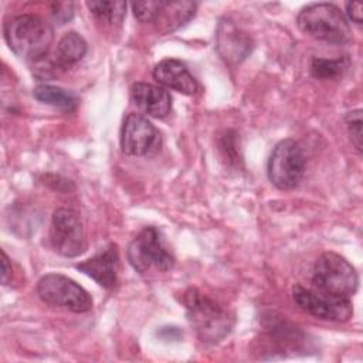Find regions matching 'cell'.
<instances>
[{"mask_svg":"<svg viewBox=\"0 0 363 363\" xmlns=\"http://www.w3.org/2000/svg\"><path fill=\"white\" fill-rule=\"evenodd\" d=\"M186 315L197 337L208 345L221 342L234 325L233 316L214 299L196 288H189L183 296Z\"/></svg>","mask_w":363,"mask_h":363,"instance_id":"6da1fadb","label":"cell"},{"mask_svg":"<svg viewBox=\"0 0 363 363\" xmlns=\"http://www.w3.org/2000/svg\"><path fill=\"white\" fill-rule=\"evenodd\" d=\"M4 38L16 55L34 62L47 55L54 30L40 16L21 14L6 24Z\"/></svg>","mask_w":363,"mask_h":363,"instance_id":"7a4b0ae2","label":"cell"},{"mask_svg":"<svg viewBox=\"0 0 363 363\" xmlns=\"http://www.w3.org/2000/svg\"><path fill=\"white\" fill-rule=\"evenodd\" d=\"M296 24L302 33L320 41L342 44L350 38L347 18L330 3H313L303 7L296 17Z\"/></svg>","mask_w":363,"mask_h":363,"instance_id":"3957f363","label":"cell"},{"mask_svg":"<svg viewBox=\"0 0 363 363\" xmlns=\"http://www.w3.org/2000/svg\"><path fill=\"white\" fill-rule=\"evenodd\" d=\"M312 286L333 295L350 298L359 286V277L352 264L336 252H323L312 275Z\"/></svg>","mask_w":363,"mask_h":363,"instance_id":"277c9868","label":"cell"},{"mask_svg":"<svg viewBox=\"0 0 363 363\" xmlns=\"http://www.w3.org/2000/svg\"><path fill=\"white\" fill-rule=\"evenodd\" d=\"M306 159L302 147L292 139H284L272 149L267 173L269 182L279 190H291L303 177Z\"/></svg>","mask_w":363,"mask_h":363,"instance_id":"5b68a950","label":"cell"},{"mask_svg":"<svg viewBox=\"0 0 363 363\" xmlns=\"http://www.w3.org/2000/svg\"><path fill=\"white\" fill-rule=\"evenodd\" d=\"M128 261L140 274L156 268L169 271L174 265V258L166 248L162 234L155 227L143 228L128 247Z\"/></svg>","mask_w":363,"mask_h":363,"instance_id":"8992f818","label":"cell"},{"mask_svg":"<svg viewBox=\"0 0 363 363\" xmlns=\"http://www.w3.org/2000/svg\"><path fill=\"white\" fill-rule=\"evenodd\" d=\"M37 294L43 302L61 306L75 313L88 312L92 308L91 295L74 279L61 274H47L37 282Z\"/></svg>","mask_w":363,"mask_h":363,"instance_id":"52a82bcc","label":"cell"},{"mask_svg":"<svg viewBox=\"0 0 363 363\" xmlns=\"http://www.w3.org/2000/svg\"><path fill=\"white\" fill-rule=\"evenodd\" d=\"M294 301L302 311L325 320L347 322L353 315L350 298L333 295L313 286L303 288L296 285L294 288Z\"/></svg>","mask_w":363,"mask_h":363,"instance_id":"ba28073f","label":"cell"},{"mask_svg":"<svg viewBox=\"0 0 363 363\" xmlns=\"http://www.w3.org/2000/svg\"><path fill=\"white\" fill-rule=\"evenodd\" d=\"M50 241L52 248L62 257H78L86 248L85 230L79 214L68 207H60L54 211Z\"/></svg>","mask_w":363,"mask_h":363,"instance_id":"9c48e42d","label":"cell"},{"mask_svg":"<svg viewBox=\"0 0 363 363\" xmlns=\"http://www.w3.org/2000/svg\"><path fill=\"white\" fill-rule=\"evenodd\" d=\"M160 143L159 130L140 113H129L121 129V147L125 155L145 156Z\"/></svg>","mask_w":363,"mask_h":363,"instance_id":"30bf717a","label":"cell"},{"mask_svg":"<svg viewBox=\"0 0 363 363\" xmlns=\"http://www.w3.org/2000/svg\"><path fill=\"white\" fill-rule=\"evenodd\" d=\"M75 268L91 277L104 288H112L116 284L119 268V252L115 244H109L92 258L77 264Z\"/></svg>","mask_w":363,"mask_h":363,"instance_id":"8fae6325","label":"cell"},{"mask_svg":"<svg viewBox=\"0 0 363 363\" xmlns=\"http://www.w3.org/2000/svg\"><path fill=\"white\" fill-rule=\"evenodd\" d=\"M217 50L228 62H240L252 50V40L233 21L221 20L217 27Z\"/></svg>","mask_w":363,"mask_h":363,"instance_id":"7c38bea8","label":"cell"},{"mask_svg":"<svg viewBox=\"0 0 363 363\" xmlns=\"http://www.w3.org/2000/svg\"><path fill=\"white\" fill-rule=\"evenodd\" d=\"M153 78L160 85L184 95H193L199 89V84L186 64L176 58H166L157 62L153 68Z\"/></svg>","mask_w":363,"mask_h":363,"instance_id":"4fadbf2b","label":"cell"},{"mask_svg":"<svg viewBox=\"0 0 363 363\" xmlns=\"http://www.w3.org/2000/svg\"><path fill=\"white\" fill-rule=\"evenodd\" d=\"M130 94L136 106L149 116L164 118L172 109V98L162 86L136 82L133 84Z\"/></svg>","mask_w":363,"mask_h":363,"instance_id":"5bb4252c","label":"cell"},{"mask_svg":"<svg viewBox=\"0 0 363 363\" xmlns=\"http://www.w3.org/2000/svg\"><path fill=\"white\" fill-rule=\"evenodd\" d=\"M196 7L193 1H164L155 23L162 33L173 31L194 16Z\"/></svg>","mask_w":363,"mask_h":363,"instance_id":"9a60e30c","label":"cell"},{"mask_svg":"<svg viewBox=\"0 0 363 363\" xmlns=\"http://www.w3.org/2000/svg\"><path fill=\"white\" fill-rule=\"evenodd\" d=\"M86 48L88 47L84 37L75 31H69L58 41L54 61L60 69H68L84 58Z\"/></svg>","mask_w":363,"mask_h":363,"instance_id":"2e32d148","label":"cell"},{"mask_svg":"<svg viewBox=\"0 0 363 363\" xmlns=\"http://www.w3.org/2000/svg\"><path fill=\"white\" fill-rule=\"evenodd\" d=\"M33 95L37 101L64 111H74L78 105V98L72 92L55 85H37L33 91Z\"/></svg>","mask_w":363,"mask_h":363,"instance_id":"e0dca14e","label":"cell"},{"mask_svg":"<svg viewBox=\"0 0 363 363\" xmlns=\"http://www.w3.org/2000/svg\"><path fill=\"white\" fill-rule=\"evenodd\" d=\"M89 11L106 24H119L126 13L125 1H86Z\"/></svg>","mask_w":363,"mask_h":363,"instance_id":"ac0fdd59","label":"cell"},{"mask_svg":"<svg viewBox=\"0 0 363 363\" xmlns=\"http://www.w3.org/2000/svg\"><path fill=\"white\" fill-rule=\"evenodd\" d=\"M346 69V61L343 58L326 60L313 58L311 64V72L318 79H335Z\"/></svg>","mask_w":363,"mask_h":363,"instance_id":"d6986e66","label":"cell"},{"mask_svg":"<svg viewBox=\"0 0 363 363\" xmlns=\"http://www.w3.org/2000/svg\"><path fill=\"white\" fill-rule=\"evenodd\" d=\"M345 122H346V129H347L350 142H352V145L356 147V150L360 153V152H362V147H363V133H362L363 121H362V111H360V109H354V111L347 112V115H346V118H345Z\"/></svg>","mask_w":363,"mask_h":363,"instance_id":"ffe728a7","label":"cell"},{"mask_svg":"<svg viewBox=\"0 0 363 363\" xmlns=\"http://www.w3.org/2000/svg\"><path fill=\"white\" fill-rule=\"evenodd\" d=\"M164 1H139L132 4L133 16L142 23H155Z\"/></svg>","mask_w":363,"mask_h":363,"instance_id":"44dd1931","label":"cell"},{"mask_svg":"<svg viewBox=\"0 0 363 363\" xmlns=\"http://www.w3.org/2000/svg\"><path fill=\"white\" fill-rule=\"evenodd\" d=\"M74 4L72 3H52L51 16L58 24H65L72 18Z\"/></svg>","mask_w":363,"mask_h":363,"instance_id":"7402d4cb","label":"cell"},{"mask_svg":"<svg viewBox=\"0 0 363 363\" xmlns=\"http://www.w3.org/2000/svg\"><path fill=\"white\" fill-rule=\"evenodd\" d=\"M362 3L360 1H349L346 3V14L350 21L356 24H362L363 20V11H362Z\"/></svg>","mask_w":363,"mask_h":363,"instance_id":"603a6c76","label":"cell"},{"mask_svg":"<svg viewBox=\"0 0 363 363\" xmlns=\"http://www.w3.org/2000/svg\"><path fill=\"white\" fill-rule=\"evenodd\" d=\"M1 258H3V261H1V282L4 285H7L9 278L11 277V268L9 265V258L4 251H1Z\"/></svg>","mask_w":363,"mask_h":363,"instance_id":"cb8c5ba5","label":"cell"}]
</instances>
